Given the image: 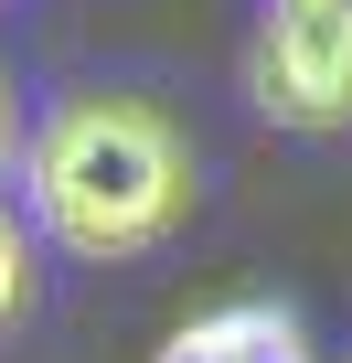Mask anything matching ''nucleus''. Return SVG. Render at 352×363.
Returning a JSON list of instances; mask_svg holds the SVG:
<instances>
[{"label":"nucleus","instance_id":"obj_5","mask_svg":"<svg viewBox=\"0 0 352 363\" xmlns=\"http://www.w3.org/2000/svg\"><path fill=\"white\" fill-rule=\"evenodd\" d=\"M0 171H11V96H0Z\"/></svg>","mask_w":352,"mask_h":363},{"label":"nucleus","instance_id":"obj_4","mask_svg":"<svg viewBox=\"0 0 352 363\" xmlns=\"http://www.w3.org/2000/svg\"><path fill=\"white\" fill-rule=\"evenodd\" d=\"M22 299H33V246H22V225L0 214V331L22 320Z\"/></svg>","mask_w":352,"mask_h":363},{"label":"nucleus","instance_id":"obj_1","mask_svg":"<svg viewBox=\"0 0 352 363\" xmlns=\"http://www.w3.org/2000/svg\"><path fill=\"white\" fill-rule=\"evenodd\" d=\"M22 203L64 257H139L160 235H182L203 203V160L182 118L149 96H54L22 139Z\"/></svg>","mask_w":352,"mask_h":363},{"label":"nucleus","instance_id":"obj_3","mask_svg":"<svg viewBox=\"0 0 352 363\" xmlns=\"http://www.w3.org/2000/svg\"><path fill=\"white\" fill-rule=\"evenodd\" d=\"M149 363H320V352H310V320L288 299H225V310L182 320Z\"/></svg>","mask_w":352,"mask_h":363},{"label":"nucleus","instance_id":"obj_2","mask_svg":"<svg viewBox=\"0 0 352 363\" xmlns=\"http://www.w3.org/2000/svg\"><path fill=\"white\" fill-rule=\"evenodd\" d=\"M246 96L278 128H352V0H267L246 43Z\"/></svg>","mask_w":352,"mask_h":363}]
</instances>
